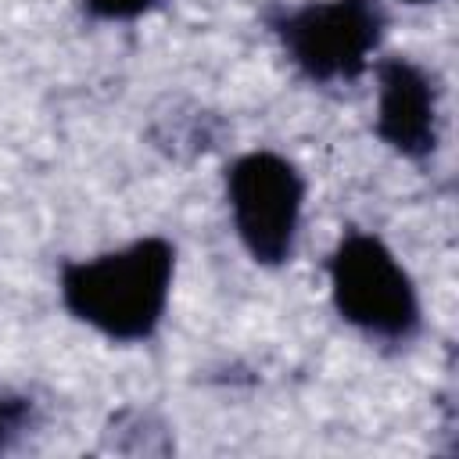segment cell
I'll return each instance as SVG.
<instances>
[{"label": "cell", "instance_id": "cell-1", "mask_svg": "<svg viewBox=\"0 0 459 459\" xmlns=\"http://www.w3.org/2000/svg\"><path fill=\"white\" fill-rule=\"evenodd\" d=\"M176 247L140 237L118 251L68 262L61 269L65 308L111 341H143L158 330L172 290Z\"/></svg>", "mask_w": 459, "mask_h": 459}, {"label": "cell", "instance_id": "cell-2", "mask_svg": "<svg viewBox=\"0 0 459 459\" xmlns=\"http://www.w3.org/2000/svg\"><path fill=\"white\" fill-rule=\"evenodd\" d=\"M330 294L344 323L369 337L405 341L420 326V298L391 247L362 230L341 237L330 255Z\"/></svg>", "mask_w": 459, "mask_h": 459}, {"label": "cell", "instance_id": "cell-3", "mask_svg": "<svg viewBox=\"0 0 459 459\" xmlns=\"http://www.w3.org/2000/svg\"><path fill=\"white\" fill-rule=\"evenodd\" d=\"M226 197L240 244L262 265H280L294 251L305 183L298 169L273 154L251 151L226 169Z\"/></svg>", "mask_w": 459, "mask_h": 459}, {"label": "cell", "instance_id": "cell-4", "mask_svg": "<svg viewBox=\"0 0 459 459\" xmlns=\"http://www.w3.org/2000/svg\"><path fill=\"white\" fill-rule=\"evenodd\" d=\"M276 36L308 79H355L384 36V11L377 0H312L287 11Z\"/></svg>", "mask_w": 459, "mask_h": 459}, {"label": "cell", "instance_id": "cell-5", "mask_svg": "<svg viewBox=\"0 0 459 459\" xmlns=\"http://www.w3.org/2000/svg\"><path fill=\"white\" fill-rule=\"evenodd\" d=\"M377 136L405 158H427L437 143V93L430 75L405 57H387L377 65Z\"/></svg>", "mask_w": 459, "mask_h": 459}, {"label": "cell", "instance_id": "cell-6", "mask_svg": "<svg viewBox=\"0 0 459 459\" xmlns=\"http://www.w3.org/2000/svg\"><path fill=\"white\" fill-rule=\"evenodd\" d=\"M29 420H32L29 402H25V398H18V394L0 391V448H7V445H11V441L29 427Z\"/></svg>", "mask_w": 459, "mask_h": 459}, {"label": "cell", "instance_id": "cell-7", "mask_svg": "<svg viewBox=\"0 0 459 459\" xmlns=\"http://www.w3.org/2000/svg\"><path fill=\"white\" fill-rule=\"evenodd\" d=\"M158 0H82L86 14L100 18V22H126V18H140L143 11H151Z\"/></svg>", "mask_w": 459, "mask_h": 459}, {"label": "cell", "instance_id": "cell-8", "mask_svg": "<svg viewBox=\"0 0 459 459\" xmlns=\"http://www.w3.org/2000/svg\"><path fill=\"white\" fill-rule=\"evenodd\" d=\"M405 4H430V0H405Z\"/></svg>", "mask_w": 459, "mask_h": 459}]
</instances>
